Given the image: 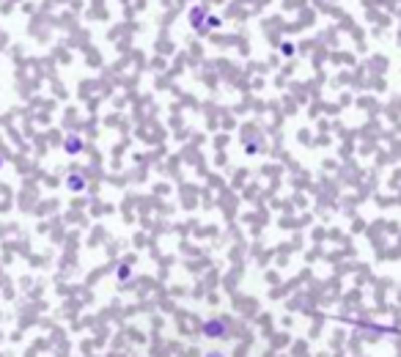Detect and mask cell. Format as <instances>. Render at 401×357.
<instances>
[{
	"label": "cell",
	"instance_id": "obj_1",
	"mask_svg": "<svg viewBox=\"0 0 401 357\" xmlns=\"http://www.w3.org/2000/svg\"><path fill=\"white\" fill-rule=\"evenodd\" d=\"M201 332H203V338H209V341H220V338L228 335V321H225L223 316H212V319L203 321Z\"/></svg>",
	"mask_w": 401,
	"mask_h": 357
},
{
	"label": "cell",
	"instance_id": "obj_2",
	"mask_svg": "<svg viewBox=\"0 0 401 357\" xmlns=\"http://www.w3.org/2000/svg\"><path fill=\"white\" fill-rule=\"evenodd\" d=\"M206 357H225V354H220V352H212V354H206Z\"/></svg>",
	"mask_w": 401,
	"mask_h": 357
}]
</instances>
